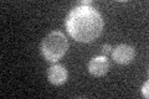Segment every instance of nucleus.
Segmentation results:
<instances>
[{
	"label": "nucleus",
	"instance_id": "obj_7",
	"mask_svg": "<svg viewBox=\"0 0 149 99\" xmlns=\"http://www.w3.org/2000/svg\"><path fill=\"white\" fill-rule=\"evenodd\" d=\"M148 88H149V82L147 81L146 83L143 84V87H142V94H143V97L144 98H149V93H148Z\"/></svg>",
	"mask_w": 149,
	"mask_h": 99
},
{
	"label": "nucleus",
	"instance_id": "obj_5",
	"mask_svg": "<svg viewBox=\"0 0 149 99\" xmlns=\"http://www.w3.org/2000/svg\"><path fill=\"white\" fill-rule=\"evenodd\" d=\"M67 77L68 72L62 64H54L47 69V79L54 86H62L67 82Z\"/></svg>",
	"mask_w": 149,
	"mask_h": 99
},
{
	"label": "nucleus",
	"instance_id": "obj_1",
	"mask_svg": "<svg viewBox=\"0 0 149 99\" xmlns=\"http://www.w3.org/2000/svg\"><path fill=\"white\" fill-rule=\"evenodd\" d=\"M104 26L102 15L92 6H76L71 9L65 20L67 34L74 41L90 44L101 35Z\"/></svg>",
	"mask_w": 149,
	"mask_h": 99
},
{
	"label": "nucleus",
	"instance_id": "obj_4",
	"mask_svg": "<svg viewBox=\"0 0 149 99\" xmlns=\"http://www.w3.org/2000/svg\"><path fill=\"white\" fill-rule=\"evenodd\" d=\"M109 71V61L106 56H98L90 61L88 63V72L93 77H103Z\"/></svg>",
	"mask_w": 149,
	"mask_h": 99
},
{
	"label": "nucleus",
	"instance_id": "obj_2",
	"mask_svg": "<svg viewBox=\"0 0 149 99\" xmlns=\"http://www.w3.org/2000/svg\"><path fill=\"white\" fill-rule=\"evenodd\" d=\"M41 55L47 62L55 63L66 55L68 40L62 31H52L41 42Z\"/></svg>",
	"mask_w": 149,
	"mask_h": 99
},
{
	"label": "nucleus",
	"instance_id": "obj_3",
	"mask_svg": "<svg viewBox=\"0 0 149 99\" xmlns=\"http://www.w3.org/2000/svg\"><path fill=\"white\" fill-rule=\"evenodd\" d=\"M136 57V50L133 46L120 44L112 51V60L118 64H129Z\"/></svg>",
	"mask_w": 149,
	"mask_h": 99
},
{
	"label": "nucleus",
	"instance_id": "obj_8",
	"mask_svg": "<svg viewBox=\"0 0 149 99\" xmlns=\"http://www.w3.org/2000/svg\"><path fill=\"white\" fill-rule=\"evenodd\" d=\"M91 4H92L91 0H83V1L80 3V5L78 6H91Z\"/></svg>",
	"mask_w": 149,
	"mask_h": 99
},
{
	"label": "nucleus",
	"instance_id": "obj_6",
	"mask_svg": "<svg viewBox=\"0 0 149 99\" xmlns=\"http://www.w3.org/2000/svg\"><path fill=\"white\" fill-rule=\"evenodd\" d=\"M112 50H113V47H112L109 44H106L102 46V56H106L107 57V55H109L112 52Z\"/></svg>",
	"mask_w": 149,
	"mask_h": 99
}]
</instances>
